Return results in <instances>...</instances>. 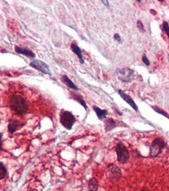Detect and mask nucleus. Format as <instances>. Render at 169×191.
Listing matches in <instances>:
<instances>
[{"mask_svg":"<svg viewBox=\"0 0 169 191\" xmlns=\"http://www.w3.org/2000/svg\"><path fill=\"white\" fill-rule=\"evenodd\" d=\"M7 169L5 164L0 162V180H3L7 175Z\"/></svg>","mask_w":169,"mask_h":191,"instance_id":"f3484780","label":"nucleus"},{"mask_svg":"<svg viewBox=\"0 0 169 191\" xmlns=\"http://www.w3.org/2000/svg\"><path fill=\"white\" fill-rule=\"evenodd\" d=\"M71 49L72 50V51L78 57L80 63L84 64L85 61H84V59H83V54H82V52L81 48H80L75 44L72 43V44L71 45Z\"/></svg>","mask_w":169,"mask_h":191,"instance_id":"f8f14e48","label":"nucleus"},{"mask_svg":"<svg viewBox=\"0 0 169 191\" xmlns=\"http://www.w3.org/2000/svg\"><path fill=\"white\" fill-rule=\"evenodd\" d=\"M140 191H152V190H149V189H148L146 187H144Z\"/></svg>","mask_w":169,"mask_h":191,"instance_id":"393cba45","label":"nucleus"},{"mask_svg":"<svg viewBox=\"0 0 169 191\" xmlns=\"http://www.w3.org/2000/svg\"><path fill=\"white\" fill-rule=\"evenodd\" d=\"M71 94H72V98L74 99L75 101H77L80 105L83 106L85 108V109L86 110L88 109V106L83 97L79 94H75L74 93H71Z\"/></svg>","mask_w":169,"mask_h":191,"instance_id":"2eb2a0df","label":"nucleus"},{"mask_svg":"<svg viewBox=\"0 0 169 191\" xmlns=\"http://www.w3.org/2000/svg\"><path fill=\"white\" fill-rule=\"evenodd\" d=\"M15 51L17 54L24 55H26L28 57L35 58L36 56L35 54L33 52H32L31 51H30V50L27 49V48H22V47H18V46L15 47Z\"/></svg>","mask_w":169,"mask_h":191,"instance_id":"1a4fd4ad","label":"nucleus"},{"mask_svg":"<svg viewBox=\"0 0 169 191\" xmlns=\"http://www.w3.org/2000/svg\"><path fill=\"white\" fill-rule=\"evenodd\" d=\"M165 147L166 143L163 139L160 138H156L154 139L150 147L149 157H151V158L158 157L163 152Z\"/></svg>","mask_w":169,"mask_h":191,"instance_id":"f03ea898","label":"nucleus"},{"mask_svg":"<svg viewBox=\"0 0 169 191\" xmlns=\"http://www.w3.org/2000/svg\"><path fill=\"white\" fill-rule=\"evenodd\" d=\"M163 30L166 33L169 40V24L167 21H163Z\"/></svg>","mask_w":169,"mask_h":191,"instance_id":"6ab92c4d","label":"nucleus"},{"mask_svg":"<svg viewBox=\"0 0 169 191\" xmlns=\"http://www.w3.org/2000/svg\"><path fill=\"white\" fill-rule=\"evenodd\" d=\"M10 109L16 115L22 117L28 110V103L22 96L13 94L10 99Z\"/></svg>","mask_w":169,"mask_h":191,"instance_id":"f257e3e1","label":"nucleus"},{"mask_svg":"<svg viewBox=\"0 0 169 191\" xmlns=\"http://www.w3.org/2000/svg\"><path fill=\"white\" fill-rule=\"evenodd\" d=\"M137 26H138V28L139 29V30L141 32H146V30H145L143 23L140 20L138 21V22H137Z\"/></svg>","mask_w":169,"mask_h":191,"instance_id":"aec40b11","label":"nucleus"},{"mask_svg":"<svg viewBox=\"0 0 169 191\" xmlns=\"http://www.w3.org/2000/svg\"><path fill=\"white\" fill-rule=\"evenodd\" d=\"M102 3L105 5L106 6H107V7H109V2H108V1H102Z\"/></svg>","mask_w":169,"mask_h":191,"instance_id":"b1692460","label":"nucleus"},{"mask_svg":"<svg viewBox=\"0 0 169 191\" xmlns=\"http://www.w3.org/2000/svg\"><path fill=\"white\" fill-rule=\"evenodd\" d=\"M142 60L143 61V63L146 64V66H149L150 65V61H149L148 58L147 57L146 54H144L143 55H142Z\"/></svg>","mask_w":169,"mask_h":191,"instance_id":"412c9836","label":"nucleus"},{"mask_svg":"<svg viewBox=\"0 0 169 191\" xmlns=\"http://www.w3.org/2000/svg\"><path fill=\"white\" fill-rule=\"evenodd\" d=\"M3 133H0V151L3 150Z\"/></svg>","mask_w":169,"mask_h":191,"instance_id":"4be33fe9","label":"nucleus"},{"mask_svg":"<svg viewBox=\"0 0 169 191\" xmlns=\"http://www.w3.org/2000/svg\"><path fill=\"white\" fill-rule=\"evenodd\" d=\"M117 160L120 164H127L130 159V152L126 146L122 142H118L115 147Z\"/></svg>","mask_w":169,"mask_h":191,"instance_id":"7ed1b4c3","label":"nucleus"},{"mask_svg":"<svg viewBox=\"0 0 169 191\" xmlns=\"http://www.w3.org/2000/svg\"><path fill=\"white\" fill-rule=\"evenodd\" d=\"M93 109L100 120H103L104 119H106L108 114V111L107 110L101 109L99 107L96 106H93Z\"/></svg>","mask_w":169,"mask_h":191,"instance_id":"9b49d317","label":"nucleus"},{"mask_svg":"<svg viewBox=\"0 0 169 191\" xmlns=\"http://www.w3.org/2000/svg\"><path fill=\"white\" fill-rule=\"evenodd\" d=\"M60 122L64 128L71 130L76 122V118L71 112L63 110L60 114Z\"/></svg>","mask_w":169,"mask_h":191,"instance_id":"20e7f679","label":"nucleus"},{"mask_svg":"<svg viewBox=\"0 0 169 191\" xmlns=\"http://www.w3.org/2000/svg\"><path fill=\"white\" fill-rule=\"evenodd\" d=\"M151 107L152 109L154 110V111H155L156 113H159V114H160V115H162L164 116V117H167V119H169V114H168L167 112H166L165 111H164V110H163V109H160V108H159V107L157 106H151Z\"/></svg>","mask_w":169,"mask_h":191,"instance_id":"a211bd4d","label":"nucleus"},{"mask_svg":"<svg viewBox=\"0 0 169 191\" xmlns=\"http://www.w3.org/2000/svg\"><path fill=\"white\" fill-rule=\"evenodd\" d=\"M30 66L32 68H33L39 71H41L42 73H44V74H48V75H52V72L50 70V67L46 63H45V62L40 61V60H38V59H35L33 61H31L29 64Z\"/></svg>","mask_w":169,"mask_h":191,"instance_id":"0eeeda50","label":"nucleus"},{"mask_svg":"<svg viewBox=\"0 0 169 191\" xmlns=\"http://www.w3.org/2000/svg\"><path fill=\"white\" fill-rule=\"evenodd\" d=\"M106 175L111 181H118L122 177V172L117 165L111 163L107 165Z\"/></svg>","mask_w":169,"mask_h":191,"instance_id":"423d86ee","label":"nucleus"},{"mask_svg":"<svg viewBox=\"0 0 169 191\" xmlns=\"http://www.w3.org/2000/svg\"><path fill=\"white\" fill-rule=\"evenodd\" d=\"M20 126V121L17 119H11L8 125V131L10 134H13Z\"/></svg>","mask_w":169,"mask_h":191,"instance_id":"9d476101","label":"nucleus"},{"mask_svg":"<svg viewBox=\"0 0 169 191\" xmlns=\"http://www.w3.org/2000/svg\"><path fill=\"white\" fill-rule=\"evenodd\" d=\"M62 80L64 82V84H65L66 85H67L69 88L72 89H75L76 90H79V88L68 77L67 75H66V74H64V75H63L62 77Z\"/></svg>","mask_w":169,"mask_h":191,"instance_id":"dca6fc26","label":"nucleus"},{"mask_svg":"<svg viewBox=\"0 0 169 191\" xmlns=\"http://www.w3.org/2000/svg\"><path fill=\"white\" fill-rule=\"evenodd\" d=\"M116 126V124L114 119H112V118L106 119V120L105 121V124H104V128H105V130L106 132L112 131V129L115 128Z\"/></svg>","mask_w":169,"mask_h":191,"instance_id":"4468645a","label":"nucleus"},{"mask_svg":"<svg viewBox=\"0 0 169 191\" xmlns=\"http://www.w3.org/2000/svg\"><path fill=\"white\" fill-rule=\"evenodd\" d=\"M114 39H115L116 41H118V42H120V41H121V37H120V36L118 34V33H115V34L114 35Z\"/></svg>","mask_w":169,"mask_h":191,"instance_id":"5701e85b","label":"nucleus"},{"mask_svg":"<svg viewBox=\"0 0 169 191\" xmlns=\"http://www.w3.org/2000/svg\"><path fill=\"white\" fill-rule=\"evenodd\" d=\"M118 93H119V96H121V97H122L125 102H127L128 105H129L135 112H138V110H139L138 106V105H136V103L134 101V99L131 97L130 96L126 94L124 91L122 89L118 90Z\"/></svg>","mask_w":169,"mask_h":191,"instance_id":"6e6552de","label":"nucleus"},{"mask_svg":"<svg viewBox=\"0 0 169 191\" xmlns=\"http://www.w3.org/2000/svg\"><path fill=\"white\" fill-rule=\"evenodd\" d=\"M116 73L119 80L125 83H130L135 80V72L130 68H123L118 69Z\"/></svg>","mask_w":169,"mask_h":191,"instance_id":"39448f33","label":"nucleus"},{"mask_svg":"<svg viewBox=\"0 0 169 191\" xmlns=\"http://www.w3.org/2000/svg\"><path fill=\"white\" fill-rule=\"evenodd\" d=\"M88 191H98L99 183L95 177L91 178L88 181Z\"/></svg>","mask_w":169,"mask_h":191,"instance_id":"ddd939ff","label":"nucleus"},{"mask_svg":"<svg viewBox=\"0 0 169 191\" xmlns=\"http://www.w3.org/2000/svg\"><path fill=\"white\" fill-rule=\"evenodd\" d=\"M168 61H169V55H168Z\"/></svg>","mask_w":169,"mask_h":191,"instance_id":"a878e982","label":"nucleus"}]
</instances>
